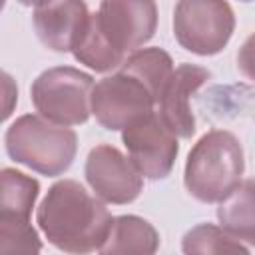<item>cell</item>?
Segmentation results:
<instances>
[{
    "mask_svg": "<svg viewBox=\"0 0 255 255\" xmlns=\"http://www.w3.org/2000/svg\"><path fill=\"white\" fill-rule=\"evenodd\" d=\"M112 221L106 201L76 179L56 181L36 211V223L48 243L66 253L100 251Z\"/></svg>",
    "mask_w": 255,
    "mask_h": 255,
    "instance_id": "cell-1",
    "label": "cell"
},
{
    "mask_svg": "<svg viewBox=\"0 0 255 255\" xmlns=\"http://www.w3.org/2000/svg\"><path fill=\"white\" fill-rule=\"evenodd\" d=\"M245 171L243 147L227 129H211L201 135L187 153L183 185L201 203H219L241 181Z\"/></svg>",
    "mask_w": 255,
    "mask_h": 255,
    "instance_id": "cell-2",
    "label": "cell"
},
{
    "mask_svg": "<svg viewBox=\"0 0 255 255\" xmlns=\"http://www.w3.org/2000/svg\"><path fill=\"white\" fill-rule=\"evenodd\" d=\"M4 147L16 163L56 177L72 167L78 151V135L70 126L54 124L40 114H24L8 126Z\"/></svg>",
    "mask_w": 255,
    "mask_h": 255,
    "instance_id": "cell-3",
    "label": "cell"
},
{
    "mask_svg": "<svg viewBox=\"0 0 255 255\" xmlns=\"http://www.w3.org/2000/svg\"><path fill=\"white\" fill-rule=\"evenodd\" d=\"M94 78L72 66L44 70L30 88V100L40 116L60 126H82L92 114Z\"/></svg>",
    "mask_w": 255,
    "mask_h": 255,
    "instance_id": "cell-4",
    "label": "cell"
},
{
    "mask_svg": "<svg viewBox=\"0 0 255 255\" xmlns=\"http://www.w3.org/2000/svg\"><path fill=\"white\" fill-rule=\"evenodd\" d=\"M235 14L227 0H177L173 8V36L177 44L197 56H215L231 40Z\"/></svg>",
    "mask_w": 255,
    "mask_h": 255,
    "instance_id": "cell-5",
    "label": "cell"
},
{
    "mask_svg": "<svg viewBox=\"0 0 255 255\" xmlns=\"http://www.w3.org/2000/svg\"><path fill=\"white\" fill-rule=\"evenodd\" d=\"M0 251L38 253L42 241L30 225V215L40 195L38 179L14 167H4L0 171Z\"/></svg>",
    "mask_w": 255,
    "mask_h": 255,
    "instance_id": "cell-6",
    "label": "cell"
},
{
    "mask_svg": "<svg viewBox=\"0 0 255 255\" xmlns=\"http://www.w3.org/2000/svg\"><path fill=\"white\" fill-rule=\"evenodd\" d=\"M155 106L157 102L151 90L122 68L116 74L102 78L92 90V114L96 122L110 131L128 128L153 112Z\"/></svg>",
    "mask_w": 255,
    "mask_h": 255,
    "instance_id": "cell-7",
    "label": "cell"
},
{
    "mask_svg": "<svg viewBox=\"0 0 255 255\" xmlns=\"http://www.w3.org/2000/svg\"><path fill=\"white\" fill-rule=\"evenodd\" d=\"M122 141L129 159L145 179H165L179 153L177 135L153 110L122 129Z\"/></svg>",
    "mask_w": 255,
    "mask_h": 255,
    "instance_id": "cell-8",
    "label": "cell"
},
{
    "mask_svg": "<svg viewBox=\"0 0 255 255\" xmlns=\"http://www.w3.org/2000/svg\"><path fill=\"white\" fill-rule=\"evenodd\" d=\"M84 175L92 191L112 205L131 203L143 189V175L139 169L129 157L110 143H100L90 149Z\"/></svg>",
    "mask_w": 255,
    "mask_h": 255,
    "instance_id": "cell-9",
    "label": "cell"
},
{
    "mask_svg": "<svg viewBox=\"0 0 255 255\" xmlns=\"http://www.w3.org/2000/svg\"><path fill=\"white\" fill-rule=\"evenodd\" d=\"M94 16L108 42L126 56L149 42L157 30L155 0H102Z\"/></svg>",
    "mask_w": 255,
    "mask_h": 255,
    "instance_id": "cell-10",
    "label": "cell"
},
{
    "mask_svg": "<svg viewBox=\"0 0 255 255\" xmlns=\"http://www.w3.org/2000/svg\"><path fill=\"white\" fill-rule=\"evenodd\" d=\"M90 10L84 0H50L32 14L38 40L54 52H72L90 24Z\"/></svg>",
    "mask_w": 255,
    "mask_h": 255,
    "instance_id": "cell-11",
    "label": "cell"
},
{
    "mask_svg": "<svg viewBox=\"0 0 255 255\" xmlns=\"http://www.w3.org/2000/svg\"><path fill=\"white\" fill-rule=\"evenodd\" d=\"M211 78L209 70L195 66V64H179L173 68L159 102L157 114L163 124L181 139H189L195 133V118L189 106L191 96Z\"/></svg>",
    "mask_w": 255,
    "mask_h": 255,
    "instance_id": "cell-12",
    "label": "cell"
},
{
    "mask_svg": "<svg viewBox=\"0 0 255 255\" xmlns=\"http://www.w3.org/2000/svg\"><path fill=\"white\" fill-rule=\"evenodd\" d=\"M217 219L221 227L247 247H255V179H241L235 189L219 201Z\"/></svg>",
    "mask_w": 255,
    "mask_h": 255,
    "instance_id": "cell-13",
    "label": "cell"
},
{
    "mask_svg": "<svg viewBox=\"0 0 255 255\" xmlns=\"http://www.w3.org/2000/svg\"><path fill=\"white\" fill-rule=\"evenodd\" d=\"M159 247V233L155 227L137 215H118L112 221L106 243L100 253H143L151 255Z\"/></svg>",
    "mask_w": 255,
    "mask_h": 255,
    "instance_id": "cell-14",
    "label": "cell"
},
{
    "mask_svg": "<svg viewBox=\"0 0 255 255\" xmlns=\"http://www.w3.org/2000/svg\"><path fill=\"white\" fill-rule=\"evenodd\" d=\"M124 72L139 78L159 102V96L173 74V60L161 48H137L129 56H126L124 64L120 66Z\"/></svg>",
    "mask_w": 255,
    "mask_h": 255,
    "instance_id": "cell-15",
    "label": "cell"
},
{
    "mask_svg": "<svg viewBox=\"0 0 255 255\" xmlns=\"http://www.w3.org/2000/svg\"><path fill=\"white\" fill-rule=\"evenodd\" d=\"M72 54L80 64H84L86 68H90L94 72H102V74L120 68L126 60V54L116 50L108 42V38L102 34L94 14H92L90 24H88L84 36L80 38L78 46L72 50Z\"/></svg>",
    "mask_w": 255,
    "mask_h": 255,
    "instance_id": "cell-16",
    "label": "cell"
},
{
    "mask_svg": "<svg viewBox=\"0 0 255 255\" xmlns=\"http://www.w3.org/2000/svg\"><path fill=\"white\" fill-rule=\"evenodd\" d=\"M183 253H249V247L213 223H199L183 235Z\"/></svg>",
    "mask_w": 255,
    "mask_h": 255,
    "instance_id": "cell-17",
    "label": "cell"
},
{
    "mask_svg": "<svg viewBox=\"0 0 255 255\" xmlns=\"http://www.w3.org/2000/svg\"><path fill=\"white\" fill-rule=\"evenodd\" d=\"M237 68L251 84H255V32L241 44L237 52Z\"/></svg>",
    "mask_w": 255,
    "mask_h": 255,
    "instance_id": "cell-18",
    "label": "cell"
},
{
    "mask_svg": "<svg viewBox=\"0 0 255 255\" xmlns=\"http://www.w3.org/2000/svg\"><path fill=\"white\" fill-rule=\"evenodd\" d=\"M16 2H20L22 6H34V8H38V6H42V4H46L50 0H16Z\"/></svg>",
    "mask_w": 255,
    "mask_h": 255,
    "instance_id": "cell-19",
    "label": "cell"
},
{
    "mask_svg": "<svg viewBox=\"0 0 255 255\" xmlns=\"http://www.w3.org/2000/svg\"><path fill=\"white\" fill-rule=\"evenodd\" d=\"M241 2H251V0H241Z\"/></svg>",
    "mask_w": 255,
    "mask_h": 255,
    "instance_id": "cell-20",
    "label": "cell"
}]
</instances>
